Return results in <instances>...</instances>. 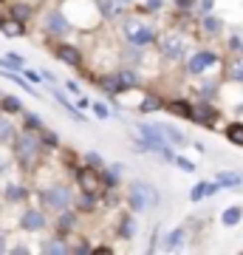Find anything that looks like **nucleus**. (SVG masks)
Masks as SVG:
<instances>
[{"instance_id":"obj_23","label":"nucleus","mask_w":243,"mask_h":255,"mask_svg":"<svg viewBox=\"0 0 243 255\" xmlns=\"http://www.w3.org/2000/svg\"><path fill=\"white\" fill-rule=\"evenodd\" d=\"M96 196H99V193H85L82 190V196H77L74 204H77L80 213H90V210H96Z\"/></svg>"},{"instance_id":"obj_45","label":"nucleus","mask_w":243,"mask_h":255,"mask_svg":"<svg viewBox=\"0 0 243 255\" xmlns=\"http://www.w3.org/2000/svg\"><path fill=\"white\" fill-rule=\"evenodd\" d=\"M162 9V0H147L144 3V11H159Z\"/></svg>"},{"instance_id":"obj_36","label":"nucleus","mask_w":243,"mask_h":255,"mask_svg":"<svg viewBox=\"0 0 243 255\" xmlns=\"http://www.w3.org/2000/svg\"><path fill=\"white\" fill-rule=\"evenodd\" d=\"M229 80L235 82H243V57H238L232 65H229Z\"/></svg>"},{"instance_id":"obj_38","label":"nucleus","mask_w":243,"mask_h":255,"mask_svg":"<svg viewBox=\"0 0 243 255\" xmlns=\"http://www.w3.org/2000/svg\"><path fill=\"white\" fill-rule=\"evenodd\" d=\"M218 182H221V187H238V184H241V176H235V173H218Z\"/></svg>"},{"instance_id":"obj_1","label":"nucleus","mask_w":243,"mask_h":255,"mask_svg":"<svg viewBox=\"0 0 243 255\" xmlns=\"http://www.w3.org/2000/svg\"><path fill=\"white\" fill-rule=\"evenodd\" d=\"M40 153H43L40 133L23 128L17 136H14V156H17V164L23 167V170H31V167L37 164V159H40Z\"/></svg>"},{"instance_id":"obj_14","label":"nucleus","mask_w":243,"mask_h":255,"mask_svg":"<svg viewBox=\"0 0 243 255\" xmlns=\"http://www.w3.org/2000/svg\"><path fill=\"white\" fill-rule=\"evenodd\" d=\"M54 51H57V60H60V63L74 65V68H80V65H82V51H80V48L68 46V43H60Z\"/></svg>"},{"instance_id":"obj_8","label":"nucleus","mask_w":243,"mask_h":255,"mask_svg":"<svg viewBox=\"0 0 243 255\" xmlns=\"http://www.w3.org/2000/svg\"><path fill=\"white\" fill-rule=\"evenodd\" d=\"M184 54H187V40H184V34L170 31V34L162 37V57L164 60H181Z\"/></svg>"},{"instance_id":"obj_2","label":"nucleus","mask_w":243,"mask_h":255,"mask_svg":"<svg viewBox=\"0 0 243 255\" xmlns=\"http://www.w3.org/2000/svg\"><path fill=\"white\" fill-rule=\"evenodd\" d=\"M159 201H162V196H159V190H156L150 182H133L130 184V190H127V204H130V210L133 213H147V210H156L159 207Z\"/></svg>"},{"instance_id":"obj_16","label":"nucleus","mask_w":243,"mask_h":255,"mask_svg":"<svg viewBox=\"0 0 243 255\" xmlns=\"http://www.w3.org/2000/svg\"><path fill=\"white\" fill-rule=\"evenodd\" d=\"M77 227V210H60V219H57V230H60V236H68L71 230Z\"/></svg>"},{"instance_id":"obj_32","label":"nucleus","mask_w":243,"mask_h":255,"mask_svg":"<svg viewBox=\"0 0 243 255\" xmlns=\"http://www.w3.org/2000/svg\"><path fill=\"white\" fill-rule=\"evenodd\" d=\"M26 196H28V190L23 184H9L6 187V201H23Z\"/></svg>"},{"instance_id":"obj_47","label":"nucleus","mask_w":243,"mask_h":255,"mask_svg":"<svg viewBox=\"0 0 243 255\" xmlns=\"http://www.w3.org/2000/svg\"><path fill=\"white\" fill-rule=\"evenodd\" d=\"M90 102H93V100H88V97H80V100H77V108H80V111H88Z\"/></svg>"},{"instance_id":"obj_9","label":"nucleus","mask_w":243,"mask_h":255,"mask_svg":"<svg viewBox=\"0 0 243 255\" xmlns=\"http://www.w3.org/2000/svg\"><path fill=\"white\" fill-rule=\"evenodd\" d=\"M215 63H218V54L204 48V51H195V54L187 60V71L192 74V77H198V74H204L207 68H212Z\"/></svg>"},{"instance_id":"obj_19","label":"nucleus","mask_w":243,"mask_h":255,"mask_svg":"<svg viewBox=\"0 0 243 255\" xmlns=\"http://www.w3.org/2000/svg\"><path fill=\"white\" fill-rule=\"evenodd\" d=\"M201 28H204V34L207 37H218L221 31H224V23L209 11V14H201Z\"/></svg>"},{"instance_id":"obj_13","label":"nucleus","mask_w":243,"mask_h":255,"mask_svg":"<svg viewBox=\"0 0 243 255\" xmlns=\"http://www.w3.org/2000/svg\"><path fill=\"white\" fill-rule=\"evenodd\" d=\"M51 97H54V100L60 102V105H63V108H65V114H68V117H71L74 122H80V125L85 122V111H80V108H77V102H71V100H68V97H65L63 91H60V88H51Z\"/></svg>"},{"instance_id":"obj_44","label":"nucleus","mask_w":243,"mask_h":255,"mask_svg":"<svg viewBox=\"0 0 243 255\" xmlns=\"http://www.w3.org/2000/svg\"><path fill=\"white\" fill-rule=\"evenodd\" d=\"M212 6H215L212 0H201V6H198V14H209V11H212Z\"/></svg>"},{"instance_id":"obj_18","label":"nucleus","mask_w":243,"mask_h":255,"mask_svg":"<svg viewBox=\"0 0 243 255\" xmlns=\"http://www.w3.org/2000/svg\"><path fill=\"white\" fill-rule=\"evenodd\" d=\"M0 31H3L6 37H23V34H26V23H23V20H17V17H9V20L3 17Z\"/></svg>"},{"instance_id":"obj_46","label":"nucleus","mask_w":243,"mask_h":255,"mask_svg":"<svg viewBox=\"0 0 243 255\" xmlns=\"http://www.w3.org/2000/svg\"><path fill=\"white\" fill-rule=\"evenodd\" d=\"M229 48H232V51H243V40L241 37H232V40H229Z\"/></svg>"},{"instance_id":"obj_40","label":"nucleus","mask_w":243,"mask_h":255,"mask_svg":"<svg viewBox=\"0 0 243 255\" xmlns=\"http://www.w3.org/2000/svg\"><path fill=\"white\" fill-rule=\"evenodd\" d=\"M172 162L178 164V167L184 170V173H195V164L189 162V159H184V156H178V153H175V159H172Z\"/></svg>"},{"instance_id":"obj_3","label":"nucleus","mask_w":243,"mask_h":255,"mask_svg":"<svg viewBox=\"0 0 243 255\" xmlns=\"http://www.w3.org/2000/svg\"><path fill=\"white\" fill-rule=\"evenodd\" d=\"M136 128H139V136L147 142L150 153H159L164 162H172V159H175V153H172V145H170V139L164 136L162 125H147V122H139Z\"/></svg>"},{"instance_id":"obj_26","label":"nucleus","mask_w":243,"mask_h":255,"mask_svg":"<svg viewBox=\"0 0 243 255\" xmlns=\"http://www.w3.org/2000/svg\"><path fill=\"white\" fill-rule=\"evenodd\" d=\"M162 130H164V136L170 139V145H175V147L187 145V133L184 130H178V128H172V125H162Z\"/></svg>"},{"instance_id":"obj_6","label":"nucleus","mask_w":243,"mask_h":255,"mask_svg":"<svg viewBox=\"0 0 243 255\" xmlns=\"http://www.w3.org/2000/svg\"><path fill=\"white\" fill-rule=\"evenodd\" d=\"M43 31H45V34H51V37H65L68 31H71V20H68L65 11L51 9L43 17Z\"/></svg>"},{"instance_id":"obj_49","label":"nucleus","mask_w":243,"mask_h":255,"mask_svg":"<svg viewBox=\"0 0 243 255\" xmlns=\"http://www.w3.org/2000/svg\"><path fill=\"white\" fill-rule=\"evenodd\" d=\"M11 253L14 255H26V253H31V250H28L26 244H17V247H11Z\"/></svg>"},{"instance_id":"obj_30","label":"nucleus","mask_w":243,"mask_h":255,"mask_svg":"<svg viewBox=\"0 0 243 255\" xmlns=\"http://www.w3.org/2000/svg\"><path fill=\"white\" fill-rule=\"evenodd\" d=\"M241 219H243V210H241V207H226L224 216H221V221H224L226 227H235Z\"/></svg>"},{"instance_id":"obj_7","label":"nucleus","mask_w":243,"mask_h":255,"mask_svg":"<svg viewBox=\"0 0 243 255\" xmlns=\"http://www.w3.org/2000/svg\"><path fill=\"white\" fill-rule=\"evenodd\" d=\"M77 184H80V190H85V193H102L105 190L102 173L96 170V167H90V164L77 167Z\"/></svg>"},{"instance_id":"obj_20","label":"nucleus","mask_w":243,"mask_h":255,"mask_svg":"<svg viewBox=\"0 0 243 255\" xmlns=\"http://www.w3.org/2000/svg\"><path fill=\"white\" fill-rule=\"evenodd\" d=\"M116 82H119V88H122V94H125L139 85V74L133 68H122V71H116Z\"/></svg>"},{"instance_id":"obj_12","label":"nucleus","mask_w":243,"mask_h":255,"mask_svg":"<svg viewBox=\"0 0 243 255\" xmlns=\"http://www.w3.org/2000/svg\"><path fill=\"white\" fill-rule=\"evenodd\" d=\"M37 250H40L43 255H65V253H71V247H68L65 236H57V238H43Z\"/></svg>"},{"instance_id":"obj_24","label":"nucleus","mask_w":243,"mask_h":255,"mask_svg":"<svg viewBox=\"0 0 243 255\" xmlns=\"http://www.w3.org/2000/svg\"><path fill=\"white\" fill-rule=\"evenodd\" d=\"M0 108L6 111V114H23V102H20V97H14V94H3V97H0Z\"/></svg>"},{"instance_id":"obj_37","label":"nucleus","mask_w":243,"mask_h":255,"mask_svg":"<svg viewBox=\"0 0 243 255\" xmlns=\"http://www.w3.org/2000/svg\"><path fill=\"white\" fill-rule=\"evenodd\" d=\"M85 164L96 167V170H102V167H105V159H102V156L96 153V150H88V153H85Z\"/></svg>"},{"instance_id":"obj_17","label":"nucleus","mask_w":243,"mask_h":255,"mask_svg":"<svg viewBox=\"0 0 243 255\" xmlns=\"http://www.w3.org/2000/svg\"><path fill=\"white\" fill-rule=\"evenodd\" d=\"M164 108L170 111L172 117H181V119H192V105L187 100H170L164 102Z\"/></svg>"},{"instance_id":"obj_34","label":"nucleus","mask_w":243,"mask_h":255,"mask_svg":"<svg viewBox=\"0 0 243 255\" xmlns=\"http://www.w3.org/2000/svg\"><path fill=\"white\" fill-rule=\"evenodd\" d=\"M31 14H34V11H31V6H28V3H14V6H11V17L23 20V23H26Z\"/></svg>"},{"instance_id":"obj_31","label":"nucleus","mask_w":243,"mask_h":255,"mask_svg":"<svg viewBox=\"0 0 243 255\" xmlns=\"http://www.w3.org/2000/svg\"><path fill=\"white\" fill-rule=\"evenodd\" d=\"M226 139L235 142L238 147H243V125H241V122H232V125L226 128Z\"/></svg>"},{"instance_id":"obj_21","label":"nucleus","mask_w":243,"mask_h":255,"mask_svg":"<svg viewBox=\"0 0 243 255\" xmlns=\"http://www.w3.org/2000/svg\"><path fill=\"white\" fill-rule=\"evenodd\" d=\"M184 238H187V233H184V230H170V233H167V238H164V250H167V253H175V250H181V247H184Z\"/></svg>"},{"instance_id":"obj_28","label":"nucleus","mask_w":243,"mask_h":255,"mask_svg":"<svg viewBox=\"0 0 243 255\" xmlns=\"http://www.w3.org/2000/svg\"><path fill=\"white\" fill-rule=\"evenodd\" d=\"M40 142H43V150H57L60 147V136H57L54 130H48V128L40 130Z\"/></svg>"},{"instance_id":"obj_22","label":"nucleus","mask_w":243,"mask_h":255,"mask_svg":"<svg viewBox=\"0 0 243 255\" xmlns=\"http://www.w3.org/2000/svg\"><path fill=\"white\" fill-rule=\"evenodd\" d=\"M133 236H136V219L130 213H122V219H119V238L130 241Z\"/></svg>"},{"instance_id":"obj_33","label":"nucleus","mask_w":243,"mask_h":255,"mask_svg":"<svg viewBox=\"0 0 243 255\" xmlns=\"http://www.w3.org/2000/svg\"><path fill=\"white\" fill-rule=\"evenodd\" d=\"M162 108H164V102L159 100V97H144V102L139 105L142 114H153V111H162Z\"/></svg>"},{"instance_id":"obj_41","label":"nucleus","mask_w":243,"mask_h":255,"mask_svg":"<svg viewBox=\"0 0 243 255\" xmlns=\"http://www.w3.org/2000/svg\"><path fill=\"white\" fill-rule=\"evenodd\" d=\"M23 77H26L28 82H43V74L34 71V68H23Z\"/></svg>"},{"instance_id":"obj_48","label":"nucleus","mask_w":243,"mask_h":255,"mask_svg":"<svg viewBox=\"0 0 243 255\" xmlns=\"http://www.w3.org/2000/svg\"><path fill=\"white\" fill-rule=\"evenodd\" d=\"M65 91H71V94H80V82L68 80V82H65Z\"/></svg>"},{"instance_id":"obj_10","label":"nucleus","mask_w":243,"mask_h":255,"mask_svg":"<svg viewBox=\"0 0 243 255\" xmlns=\"http://www.w3.org/2000/svg\"><path fill=\"white\" fill-rule=\"evenodd\" d=\"M215 119H218V111L212 108L207 100H201V102L192 105V122H198V125H204V128H212Z\"/></svg>"},{"instance_id":"obj_5","label":"nucleus","mask_w":243,"mask_h":255,"mask_svg":"<svg viewBox=\"0 0 243 255\" xmlns=\"http://www.w3.org/2000/svg\"><path fill=\"white\" fill-rule=\"evenodd\" d=\"M37 196H40V204H43V207L57 210V213H60V210H68V207L74 204V199H77L68 184H54V187H45V190H40Z\"/></svg>"},{"instance_id":"obj_4","label":"nucleus","mask_w":243,"mask_h":255,"mask_svg":"<svg viewBox=\"0 0 243 255\" xmlns=\"http://www.w3.org/2000/svg\"><path fill=\"white\" fill-rule=\"evenodd\" d=\"M122 31H125V40L127 46H150V43H156V28L150 26V23H142V20L136 17H127L125 23H122Z\"/></svg>"},{"instance_id":"obj_50","label":"nucleus","mask_w":243,"mask_h":255,"mask_svg":"<svg viewBox=\"0 0 243 255\" xmlns=\"http://www.w3.org/2000/svg\"><path fill=\"white\" fill-rule=\"evenodd\" d=\"M0 253H6V236L0 233Z\"/></svg>"},{"instance_id":"obj_42","label":"nucleus","mask_w":243,"mask_h":255,"mask_svg":"<svg viewBox=\"0 0 243 255\" xmlns=\"http://www.w3.org/2000/svg\"><path fill=\"white\" fill-rule=\"evenodd\" d=\"M40 74H43V82H48V85H54V82H57L54 71H48V68H40Z\"/></svg>"},{"instance_id":"obj_11","label":"nucleus","mask_w":243,"mask_h":255,"mask_svg":"<svg viewBox=\"0 0 243 255\" xmlns=\"http://www.w3.org/2000/svg\"><path fill=\"white\" fill-rule=\"evenodd\" d=\"M45 216L43 210H26L23 216H20V230H26V233H40V230H45Z\"/></svg>"},{"instance_id":"obj_39","label":"nucleus","mask_w":243,"mask_h":255,"mask_svg":"<svg viewBox=\"0 0 243 255\" xmlns=\"http://www.w3.org/2000/svg\"><path fill=\"white\" fill-rule=\"evenodd\" d=\"M90 111L96 114V119H110V108L105 102H90Z\"/></svg>"},{"instance_id":"obj_25","label":"nucleus","mask_w":243,"mask_h":255,"mask_svg":"<svg viewBox=\"0 0 243 255\" xmlns=\"http://www.w3.org/2000/svg\"><path fill=\"white\" fill-rule=\"evenodd\" d=\"M26 60L17 54V51H9L6 57H0V68H11V71H23Z\"/></svg>"},{"instance_id":"obj_43","label":"nucleus","mask_w":243,"mask_h":255,"mask_svg":"<svg viewBox=\"0 0 243 255\" xmlns=\"http://www.w3.org/2000/svg\"><path fill=\"white\" fill-rule=\"evenodd\" d=\"M71 253L85 255V253H93V247H90V244H77V247H71Z\"/></svg>"},{"instance_id":"obj_29","label":"nucleus","mask_w":243,"mask_h":255,"mask_svg":"<svg viewBox=\"0 0 243 255\" xmlns=\"http://www.w3.org/2000/svg\"><path fill=\"white\" fill-rule=\"evenodd\" d=\"M23 128H26V130H37V133H40V130H43V117H40V114H31V111H26V114H23Z\"/></svg>"},{"instance_id":"obj_15","label":"nucleus","mask_w":243,"mask_h":255,"mask_svg":"<svg viewBox=\"0 0 243 255\" xmlns=\"http://www.w3.org/2000/svg\"><path fill=\"white\" fill-rule=\"evenodd\" d=\"M122 170H125V164H122V162L105 164V167H102V170H99V173H102V184H105V187H110V190H113V187H116V184H119V179H122Z\"/></svg>"},{"instance_id":"obj_35","label":"nucleus","mask_w":243,"mask_h":255,"mask_svg":"<svg viewBox=\"0 0 243 255\" xmlns=\"http://www.w3.org/2000/svg\"><path fill=\"white\" fill-rule=\"evenodd\" d=\"M204 196H209V182H198V184H195L192 193H189V201H201Z\"/></svg>"},{"instance_id":"obj_51","label":"nucleus","mask_w":243,"mask_h":255,"mask_svg":"<svg viewBox=\"0 0 243 255\" xmlns=\"http://www.w3.org/2000/svg\"><path fill=\"white\" fill-rule=\"evenodd\" d=\"M0 23H3V14H0Z\"/></svg>"},{"instance_id":"obj_27","label":"nucleus","mask_w":243,"mask_h":255,"mask_svg":"<svg viewBox=\"0 0 243 255\" xmlns=\"http://www.w3.org/2000/svg\"><path fill=\"white\" fill-rule=\"evenodd\" d=\"M14 136H17L14 125H11L6 117H0V145H6V142H14Z\"/></svg>"}]
</instances>
